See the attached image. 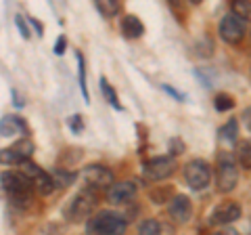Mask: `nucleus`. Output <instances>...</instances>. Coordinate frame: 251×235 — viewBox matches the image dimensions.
<instances>
[{"mask_svg": "<svg viewBox=\"0 0 251 235\" xmlns=\"http://www.w3.org/2000/svg\"><path fill=\"white\" fill-rule=\"evenodd\" d=\"M65 46H67V40L63 36H59V40L54 42V55H63L65 53Z\"/></svg>", "mask_w": 251, "mask_h": 235, "instance_id": "29", "label": "nucleus"}, {"mask_svg": "<svg viewBox=\"0 0 251 235\" xmlns=\"http://www.w3.org/2000/svg\"><path fill=\"white\" fill-rule=\"evenodd\" d=\"M15 26H17L19 34H21V36H23V38H25V40H27V38H29V28H27V23L23 21V17H21V15H17V17H15Z\"/></svg>", "mask_w": 251, "mask_h": 235, "instance_id": "26", "label": "nucleus"}, {"mask_svg": "<svg viewBox=\"0 0 251 235\" xmlns=\"http://www.w3.org/2000/svg\"><path fill=\"white\" fill-rule=\"evenodd\" d=\"M11 149H13L15 153H17L23 162H25V160H29V155L34 153V143H31V141H29L27 137H23L21 141H17V143H15V145L11 147Z\"/></svg>", "mask_w": 251, "mask_h": 235, "instance_id": "18", "label": "nucleus"}, {"mask_svg": "<svg viewBox=\"0 0 251 235\" xmlns=\"http://www.w3.org/2000/svg\"><path fill=\"white\" fill-rule=\"evenodd\" d=\"M237 137H239V120L232 118V120H228L222 128H220V139L228 145H234L237 143Z\"/></svg>", "mask_w": 251, "mask_h": 235, "instance_id": "15", "label": "nucleus"}, {"mask_svg": "<svg viewBox=\"0 0 251 235\" xmlns=\"http://www.w3.org/2000/svg\"><path fill=\"white\" fill-rule=\"evenodd\" d=\"M100 90H103V97L107 99V103L111 105L113 109H117V112H122V103H120V97H117V92L113 90V86L107 82V78H100Z\"/></svg>", "mask_w": 251, "mask_h": 235, "instance_id": "16", "label": "nucleus"}, {"mask_svg": "<svg viewBox=\"0 0 251 235\" xmlns=\"http://www.w3.org/2000/svg\"><path fill=\"white\" fill-rule=\"evenodd\" d=\"M241 120H243V126H245V128H247V130L251 132V107H247L245 112H243Z\"/></svg>", "mask_w": 251, "mask_h": 235, "instance_id": "30", "label": "nucleus"}, {"mask_svg": "<svg viewBox=\"0 0 251 235\" xmlns=\"http://www.w3.org/2000/svg\"><path fill=\"white\" fill-rule=\"evenodd\" d=\"M84 181L92 185V187H113V172L107 166H100V164H92V166L84 168Z\"/></svg>", "mask_w": 251, "mask_h": 235, "instance_id": "9", "label": "nucleus"}, {"mask_svg": "<svg viewBox=\"0 0 251 235\" xmlns=\"http://www.w3.org/2000/svg\"><path fill=\"white\" fill-rule=\"evenodd\" d=\"M69 128H72V132H82L84 130L82 116H72V118H69Z\"/></svg>", "mask_w": 251, "mask_h": 235, "instance_id": "27", "label": "nucleus"}, {"mask_svg": "<svg viewBox=\"0 0 251 235\" xmlns=\"http://www.w3.org/2000/svg\"><path fill=\"white\" fill-rule=\"evenodd\" d=\"M21 172L25 175L29 181H31V185L36 187V191L38 193H42V195H50L54 189H57V185H54V178H52V175H49V172H44L38 164H34L31 160H27V162H23L21 164Z\"/></svg>", "mask_w": 251, "mask_h": 235, "instance_id": "5", "label": "nucleus"}, {"mask_svg": "<svg viewBox=\"0 0 251 235\" xmlns=\"http://www.w3.org/2000/svg\"><path fill=\"white\" fill-rule=\"evenodd\" d=\"M0 162H2L4 166H6V164H19V166L23 164V160H21L13 149H2V151H0ZM25 162H27V160H25Z\"/></svg>", "mask_w": 251, "mask_h": 235, "instance_id": "25", "label": "nucleus"}, {"mask_svg": "<svg viewBox=\"0 0 251 235\" xmlns=\"http://www.w3.org/2000/svg\"><path fill=\"white\" fill-rule=\"evenodd\" d=\"M138 235H163V225L155 218H147V221L140 225Z\"/></svg>", "mask_w": 251, "mask_h": 235, "instance_id": "20", "label": "nucleus"}, {"mask_svg": "<svg viewBox=\"0 0 251 235\" xmlns=\"http://www.w3.org/2000/svg\"><path fill=\"white\" fill-rule=\"evenodd\" d=\"M29 23H31V26H34V28H36V32H38V36H42V32H44V28L40 26V23H38V19H29Z\"/></svg>", "mask_w": 251, "mask_h": 235, "instance_id": "31", "label": "nucleus"}, {"mask_svg": "<svg viewBox=\"0 0 251 235\" xmlns=\"http://www.w3.org/2000/svg\"><path fill=\"white\" fill-rule=\"evenodd\" d=\"M126 218L113 210H100L86 223L88 235H122L126 231Z\"/></svg>", "mask_w": 251, "mask_h": 235, "instance_id": "2", "label": "nucleus"}, {"mask_svg": "<svg viewBox=\"0 0 251 235\" xmlns=\"http://www.w3.org/2000/svg\"><path fill=\"white\" fill-rule=\"evenodd\" d=\"M216 235H224V233H216Z\"/></svg>", "mask_w": 251, "mask_h": 235, "instance_id": "32", "label": "nucleus"}, {"mask_svg": "<svg viewBox=\"0 0 251 235\" xmlns=\"http://www.w3.org/2000/svg\"><path fill=\"white\" fill-rule=\"evenodd\" d=\"M239 164L245 170H251V139L243 141L239 145Z\"/></svg>", "mask_w": 251, "mask_h": 235, "instance_id": "21", "label": "nucleus"}, {"mask_svg": "<svg viewBox=\"0 0 251 235\" xmlns=\"http://www.w3.org/2000/svg\"><path fill=\"white\" fill-rule=\"evenodd\" d=\"M218 32H220V38H222L224 42L237 44L243 38V34H245V19L237 17L234 13L224 15L222 21H220V26H218Z\"/></svg>", "mask_w": 251, "mask_h": 235, "instance_id": "8", "label": "nucleus"}, {"mask_svg": "<svg viewBox=\"0 0 251 235\" xmlns=\"http://www.w3.org/2000/svg\"><path fill=\"white\" fill-rule=\"evenodd\" d=\"M247 235H251V231H249V233H247Z\"/></svg>", "mask_w": 251, "mask_h": 235, "instance_id": "33", "label": "nucleus"}, {"mask_svg": "<svg viewBox=\"0 0 251 235\" xmlns=\"http://www.w3.org/2000/svg\"><path fill=\"white\" fill-rule=\"evenodd\" d=\"M214 105H216L218 112H226V109L234 107V99L230 95H226V92H220V95H216V99H214Z\"/></svg>", "mask_w": 251, "mask_h": 235, "instance_id": "23", "label": "nucleus"}, {"mask_svg": "<svg viewBox=\"0 0 251 235\" xmlns=\"http://www.w3.org/2000/svg\"><path fill=\"white\" fill-rule=\"evenodd\" d=\"M184 178H186V183L193 187V189H205V187L209 185L211 181V168H209V164L207 162H203V160H193V162H188L186 166H184Z\"/></svg>", "mask_w": 251, "mask_h": 235, "instance_id": "7", "label": "nucleus"}, {"mask_svg": "<svg viewBox=\"0 0 251 235\" xmlns=\"http://www.w3.org/2000/svg\"><path fill=\"white\" fill-rule=\"evenodd\" d=\"M230 9H232V13L237 15V17H241V19L251 17V2H247V0H232Z\"/></svg>", "mask_w": 251, "mask_h": 235, "instance_id": "22", "label": "nucleus"}, {"mask_svg": "<svg viewBox=\"0 0 251 235\" xmlns=\"http://www.w3.org/2000/svg\"><path fill=\"white\" fill-rule=\"evenodd\" d=\"M161 88H163V90H166V92H168V95H170V97H174V99H178V101H186V97L182 95V92H178V90H174V88H170V86H168V84H163V86H161Z\"/></svg>", "mask_w": 251, "mask_h": 235, "instance_id": "28", "label": "nucleus"}, {"mask_svg": "<svg viewBox=\"0 0 251 235\" xmlns=\"http://www.w3.org/2000/svg\"><path fill=\"white\" fill-rule=\"evenodd\" d=\"M0 132L4 139L15 137V135H25V122L17 116H4L2 124H0Z\"/></svg>", "mask_w": 251, "mask_h": 235, "instance_id": "14", "label": "nucleus"}, {"mask_svg": "<svg viewBox=\"0 0 251 235\" xmlns=\"http://www.w3.org/2000/svg\"><path fill=\"white\" fill-rule=\"evenodd\" d=\"M94 208H97V195L88 189H82L67 202V206L63 208V214L67 221H86Z\"/></svg>", "mask_w": 251, "mask_h": 235, "instance_id": "4", "label": "nucleus"}, {"mask_svg": "<svg viewBox=\"0 0 251 235\" xmlns=\"http://www.w3.org/2000/svg\"><path fill=\"white\" fill-rule=\"evenodd\" d=\"M122 34H124V38H128V40H136V38L145 34L143 21H140L136 15H126L122 19Z\"/></svg>", "mask_w": 251, "mask_h": 235, "instance_id": "13", "label": "nucleus"}, {"mask_svg": "<svg viewBox=\"0 0 251 235\" xmlns=\"http://www.w3.org/2000/svg\"><path fill=\"white\" fill-rule=\"evenodd\" d=\"M241 218V208L237 202H222L218 204L216 210L211 212V218L209 221L214 225H230L234 221H239Z\"/></svg>", "mask_w": 251, "mask_h": 235, "instance_id": "10", "label": "nucleus"}, {"mask_svg": "<svg viewBox=\"0 0 251 235\" xmlns=\"http://www.w3.org/2000/svg\"><path fill=\"white\" fill-rule=\"evenodd\" d=\"M97 9H99V13L103 15V17L111 19L122 11V4L117 2V0H97Z\"/></svg>", "mask_w": 251, "mask_h": 235, "instance_id": "17", "label": "nucleus"}, {"mask_svg": "<svg viewBox=\"0 0 251 235\" xmlns=\"http://www.w3.org/2000/svg\"><path fill=\"white\" fill-rule=\"evenodd\" d=\"M176 170V158L174 155H161V158H153L147 160L143 164V175L151 181H163L174 175Z\"/></svg>", "mask_w": 251, "mask_h": 235, "instance_id": "6", "label": "nucleus"}, {"mask_svg": "<svg viewBox=\"0 0 251 235\" xmlns=\"http://www.w3.org/2000/svg\"><path fill=\"white\" fill-rule=\"evenodd\" d=\"M168 214L172 216V221L176 223H188L191 221V214H193V204L186 195H174L170 200V206H168Z\"/></svg>", "mask_w": 251, "mask_h": 235, "instance_id": "11", "label": "nucleus"}, {"mask_svg": "<svg viewBox=\"0 0 251 235\" xmlns=\"http://www.w3.org/2000/svg\"><path fill=\"white\" fill-rule=\"evenodd\" d=\"M2 189L9 195V202L17 208H27L31 204V181L23 172L4 170L2 172Z\"/></svg>", "mask_w": 251, "mask_h": 235, "instance_id": "1", "label": "nucleus"}, {"mask_svg": "<svg viewBox=\"0 0 251 235\" xmlns=\"http://www.w3.org/2000/svg\"><path fill=\"white\" fill-rule=\"evenodd\" d=\"M75 59H77V76H80V90L84 95V101H88V86H86V59L82 53H75Z\"/></svg>", "mask_w": 251, "mask_h": 235, "instance_id": "19", "label": "nucleus"}, {"mask_svg": "<svg viewBox=\"0 0 251 235\" xmlns=\"http://www.w3.org/2000/svg\"><path fill=\"white\" fill-rule=\"evenodd\" d=\"M52 178H54V185H57V187H67V185H72V181L75 176L69 175V172H65V170H54Z\"/></svg>", "mask_w": 251, "mask_h": 235, "instance_id": "24", "label": "nucleus"}, {"mask_svg": "<svg viewBox=\"0 0 251 235\" xmlns=\"http://www.w3.org/2000/svg\"><path fill=\"white\" fill-rule=\"evenodd\" d=\"M239 181V170H237V162L230 151H222L216 158V183L218 189L222 193H228L237 187Z\"/></svg>", "mask_w": 251, "mask_h": 235, "instance_id": "3", "label": "nucleus"}, {"mask_svg": "<svg viewBox=\"0 0 251 235\" xmlns=\"http://www.w3.org/2000/svg\"><path fill=\"white\" fill-rule=\"evenodd\" d=\"M136 198V185L130 181L115 183L113 187L107 189V200L111 204H128Z\"/></svg>", "mask_w": 251, "mask_h": 235, "instance_id": "12", "label": "nucleus"}]
</instances>
